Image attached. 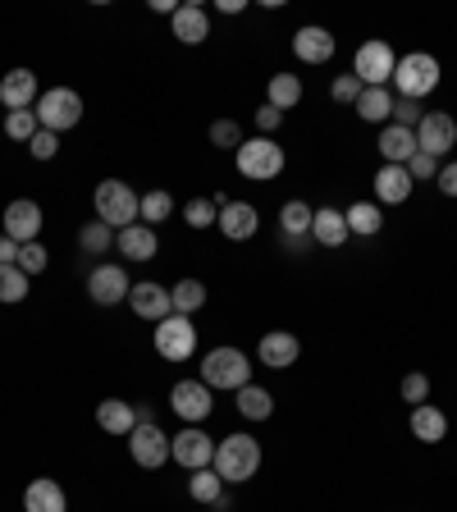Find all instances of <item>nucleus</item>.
Wrapping results in <instances>:
<instances>
[{
    "instance_id": "nucleus-45",
    "label": "nucleus",
    "mask_w": 457,
    "mask_h": 512,
    "mask_svg": "<svg viewBox=\"0 0 457 512\" xmlns=\"http://www.w3.org/2000/svg\"><path fill=\"white\" fill-rule=\"evenodd\" d=\"M28 151L37 160H51L55 151H60V133H51V128H37V133H32V142H28Z\"/></svg>"
},
{
    "instance_id": "nucleus-37",
    "label": "nucleus",
    "mask_w": 457,
    "mask_h": 512,
    "mask_svg": "<svg viewBox=\"0 0 457 512\" xmlns=\"http://www.w3.org/2000/svg\"><path fill=\"white\" fill-rule=\"evenodd\" d=\"M183 220H188L192 229H211V224L220 220V202H215V197H192V202L183 206Z\"/></svg>"
},
{
    "instance_id": "nucleus-47",
    "label": "nucleus",
    "mask_w": 457,
    "mask_h": 512,
    "mask_svg": "<svg viewBox=\"0 0 457 512\" xmlns=\"http://www.w3.org/2000/svg\"><path fill=\"white\" fill-rule=\"evenodd\" d=\"M252 124L261 128V138H270V133H275V128L284 124V110H275V106H270V101H266V106H261V110H256V115H252Z\"/></svg>"
},
{
    "instance_id": "nucleus-43",
    "label": "nucleus",
    "mask_w": 457,
    "mask_h": 512,
    "mask_svg": "<svg viewBox=\"0 0 457 512\" xmlns=\"http://www.w3.org/2000/svg\"><path fill=\"white\" fill-rule=\"evenodd\" d=\"M330 96H334V101H348V106H357V96H362V78H357V74H339L330 83Z\"/></svg>"
},
{
    "instance_id": "nucleus-50",
    "label": "nucleus",
    "mask_w": 457,
    "mask_h": 512,
    "mask_svg": "<svg viewBox=\"0 0 457 512\" xmlns=\"http://www.w3.org/2000/svg\"><path fill=\"white\" fill-rule=\"evenodd\" d=\"M215 10H220V14H243L247 0H215Z\"/></svg>"
},
{
    "instance_id": "nucleus-15",
    "label": "nucleus",
    "mask_w": 457,
    "mask_h": 512,
    "mask_svg": "<svg viewBox=\"0 0 457 512\" xmlns=\"http://www.w3.org/2000/svg\"><path fill=\"white\" fill-rule=\"evenodd\" d=\"M128 307H133V316H142V320H165V316H174V298H170V288H160L156 279H142V284H133L128 288Z\"/></svg>"
},
{
    "instance_id": "nucleus-26",
    "label": "nucleus",
    "mask_w": 457,
    "mask_h": 512,
    "mask_svg": "<svg viewBox=\"0 0 457 512\" xmlns=\"http://www.w3.org/2000/svg\"><path fill=\"white\" fill-rule=\"evenodd\" d=\"M311 238H316L320 247H343V243H348V220H343V211L320 206L316 220H311Z\"/></svg>"
},
{
    "instance_id": "nucleus-10",
    "label": "nucleus",
    "mask_w": 457,
    "mask_h": 512,
    "mask_svg": "<svg viewBox=\"0 0 457 512\" xmlns=\"http://www.w3.org/2000/svg\"><path fill=\"white\" fill-rule=\"evenodd\" d=\"M156 352L165 362H188L197 352V330H192V316H165L156 325Z\"/></svg>"
},
{
    "instance_id": "nucleus-29",
    "label": "nucleus",
    "mask_w": 457,
    "mask_h": 512,
    "mask_svg": "<svg viewBox=\"0 0 457 512\" xmlns=\"http://www.w3.org/2000/svg\"><path fill=\"white\" fill-rule=\"evenodd\" d=\"M343 220H348V234H362V238H375L384 229V215L375 202H352L343 211Z\"/></svg>"
},
{
    "instance_id": "nucleus-41",
    "label": "nucleus",
    "mask_w": 457,
    "mask_h": 512,
    "mask_svg": "<svg viewBox=\"0 0 457 512\" xmlns=\"http://www.w3.org/2000/svg\"><path fill=\"white\" fill-rule=\"evenodd\" d=\"M394 124H403V128H416L421 119H426V110H421V101H412V96H394Z\"/></svg>"
},
{
    "instance_id": "nucleus-28",
    "label": "nucleus",
    "mask_w": 457,
    "mask_h": 512,
    "mask_svg": "<svg viewBox=\"0 0 457 512\" xmlns=\"http://www.w3.org/2000/svg\"><path fill=\"white\" fill-rule=\"evenodd\" d=\"M389 115H394V92H389V87H362V96H357V119L384 124Z\"/></svg>"
},
{
    "instance_id": "nucleus-19",
    "label": "nucleus",
    "mask_w": 457,
    "mask_h": 512,
    "mask_svg": "<svg viewBox=\"0 0 457 512\" xmlns=\"http://www.w3.org/2000/svg\"><path fill=\"white\" fill-rule=\"evenodd\" d=\"M170 28L183 46H202L206 37H211V14H206L202 5H179L174 19H170Z\"/></svg>"
},
{
    "instance_id": "nucleus-38",
    "label": "nucleus",
    "mask_w": 457,
    "mask_h": 512,
    "mask_svg": "<svg viewBox=\"0 0 457 512\" xmlns=\"http://www.w3.org/2000/svg\"><path fill=\"white\" fill-rule=\"evenodd\" d=\"M28 298V275L19 266H0V302H23Z\"/></svg>"
},
{
    "instance_id": "nucleus-31",
    "label": "nucleus",
    "mask_w": 457,
    "mask_h": 512,
    "mask_svg": "<svg viewBox=\"0 0 457 512\" xmlns=\"http://www.w3.org/2000/svg\"><path fill=\"white\" fill-rule=\"evenodd\" d=\"M170 298H174V316H192V311L206 307V284L202 279H179L170 288Z\"/></svg>"
},
{
    "instance_id": "nucleus-8",
    "label": "nucleus",
    "mask_w": 457,
    "mask_h": 512,
    "mask_svg": "<svg viewBox=\"0 0 457 512\" xmlns=\"http://www.w3.org/2000/svg\"><path fill=\"white\" fill-rule=\"evenodd\" d=\"M394 64H398V55L389 42H362L357 55H352V74L362 78V87H384L394 78Z\"/></svg>"
},
{
    "instance_id": "nucleus-7",
    "label": "nucleus",
    "mask_w": 457,
    "mask_h": 512,
    "mask_svg": "<svg viewBox=\"0 0 457 512\" xmlns=\"http://www.w3.org/2000/svg\"><path fill=\"white\" fill-rule=\"evenodd\" d=\"M128 453H133L138 467L160 471L165 462H170V435H165L156 421H138V426L128 430Z\"/></svg>"
},
{
    "instance_id": "nucleus-21",
    "label": "nucleus",
    "mask_w": 457,
    "mask_h": 512,
    "mask_svg": "<svg viewBox=\"0 0 457 512\" xmlns=\"http://www.w3.org/2000/svg\"><path fill=\"white\" fill-rule=\"evenodd\" d=\"M160 252V238L151 224H128V229H119V256H128V261H156Z\"/></svg>"
},
{
    "instance_id": "nucleus-48",
    "label": "nucleus",
    "mask_w": 457,
    "mask_h": 512,
    "mask_svg": "<svg viewBox=\"0 0 457 512\" xmlns=\"http://www.w3.org/2000/svg\"><path fill=\"white\" fill-rule=\"evenodd\" d=\"M439 192L444 197H457V160H448V165H439Z\"/></svg>"
},
{
    "instance_id": "nucleus-4",
    "label": "nucleus",
    "mask_w": 457,
    "mask_h": 512,
    "mask_svg": "<svg viewBox=\"0 0 457 512\" xmlns=\"http://www.w3.org/2000/svg\"><path fill=\"white\" fill-rule=\"evenodd\" d=\"M32 110H37V124L51 128V133H69V128L83 124V96L74 87H46Z\"/></svg>"
},
{
    "instance_id": "nucleus-20",
    "label": "nucleus",
    "mask_w": 457,
    "mask_h": 512,
    "mask_svg": "<svg viewBox=\"0 0 457 512\" xmlns=\"http://www.w3.org/2000/svg\"><path fill=\"white\" fill-rule=\"evenodd\" d=\"M261 366H270V371H288V366L298 362V352H302V343H298V334H288V330H275V334H266L261 339Z\"/></svg>"
},
{
    "instance_id": "nucleus-1",
    "label": "nucleus",
    "mask_w": 457,
    "mask_h": 512,
    "mask_svg": "<svg viewBox=\"0 0 457 512\" xmlns=\"http://www.w3.org/2000/svg\"><path fill=\"white\" fill-rule=\"evenodd\" d=\"M215 476L224 480V485H243V480L256 476V467H261V444H256L252 435H229L215 444Z\"/></svg>"
},
{
    "instance_id": "nucleus-32",
    "label": "nucleus",
    "mask_w": 457,
    "mask_h": 512,
    "mask_svg": "<svg viewBox=\"0 0 457 512\" xmlns=\"http://www.w3.org/2000/svg\"><path fill=\"white\" fill-rule=\"evenodd\" d=\"M311 220H316V206H307V202H284V211H279V229L288 238H307Z\"/></svg>"
},
{
    "instance_id": "nucleus-36",
    "label": "nucleus",
    "mask_w": 457,
    "mask_h": 512,
    "mask_svg": "<svg viewBox=\"0 0 457 512\" xmlns=\"http://www.w3.org/2000/svg\"><path fill=\"white\" fill-rule=\"evenodd\" d=\"M78 247H83L87 256H106L110 247H115V229H110V224H101V220L83 224V234H78Z\"/></svg>"
},
{
    "instance_id": "nucleus-39",
    "label": "nucleus",
    "mask_w": 457,
    "mask_h": 512,
    "mask_svg": "<svg viewBox=\"0 0 457 512\" xmlns=\"http://www.w3.org/2000/svg\"><path fill=\"white\" fill-rule=\"evenodd\" d=\"M37 110H10L5 115V133H10L14 142H32V133H37Z\"/></svg>"
},
{
    "instance_id": "nucleus-5",
    "label": "nucleus",
    "mask_w": 457,
    "mask_h": 512,
    "mask_svg": "<svg viewBox=\"0 0 457 512\" xmlns=\"http://www.w3.org/2000/svg\"><path fill=\"white\" fill-rule=\"evenodd\" d=\"M234 165H238V174H243V179L270 183L288 165V156H284V147H279L275 138H252V142H243V147L234 151Z\"/></svg>"
},
{
    "instance_id": "nucleus-22",
    "label": "nucleus",
    "mask_w": 457,
    "mask_h": 512,
    "mask_svg": "<svg viewBox=\"0 0 457 512\" xmlns=\"http://www.w3.org/2000/svg\"><path fill=\"white\" fill-rule=\"evenodd\" d=\"M380 156H384V165H407V160L416 156V128L384 124L380 128Z\"/></svg>"
},
{
    "instance_id": "nucleus-40",
    "label": "nucleus",
    "mask_w": 457,
    "mask_h": 512,
    "mask_svg": "<svg viewBox=\"0 0 457 512\" xmlns=\"http://www.w3.org/2000/svg\"><path fill=\"white\" fill-rule=\"evenodd\" d=\"M46 261H51V256H46V247L42 243H23L19 247V261H14V266H19L23 270V275H42V270H46Z\"/></svg>"
},
{
    "instance_id": "nucleus-34",
    "label": "nucleus",
    "mask_w": 457,
    "mask_h": 512,
    "mask_svg": "<svg viewBox=\"0 0 457 512\" xmlns=\"http://www.w3.org/2000/svg\"><path fill=\"white\" fill-rule=\"evenodd\" d=\"M266 96H270V106L275 110H293L302 101V78L298 74H275L270 87H266Z\"/></svg>"
},
{
    "instance_id": "nucleus-6",
    "label": "nucleus",
    "mask_w": 457,
    "mask_h": 512,
    "mask_svg": "<svg viewBox=\"0 0 457 512\" xmlns=\"http://www.w3.org/2000/svg\"><path fill=\"white\" fill-rule=\"evenodd\" d=\"M389 83L398 87V96H412V101H421V96H430L439 87V60L426 51H412L403 55V60L394 64V78Z\"/></svg>"
},
{
    "instance_id": "nucleus-44",
    "label": "nucleus",
    "mask_w": 457,
    "mask_h": 512,
    "mask_svg": "<svg viewBox=\"0 0 457 512\" xmlns=\"http://www.w3.org/2000/svg\"><path fill=\"white\" fill-rule=\"evenodd\" d=\"M430 398V380L421 371H412V375H403V403H412V407H421Z\"/></svg>"
},
{
    "instance_id": "nucleus-35",
    "label": "nucleus",
    "mask_w": 457,
    "mask_h": 512,
    "mask_svg": "<svg viewBox=\"0 0 457 512\" xmlns=\"http://www.w3.org/2000/svg\"><path fill=\"white\" fill-rule=\"evenodd\" d=\"M188 494H192V503H206V508H211V503L224 494V480L215 476V467H202L188 476Z\"/></svg>"
},
{
    "instance_id": "nucleus-11",
    "label": "nucleus",
    "mask_w": 457,
    "mask_h": 512,
    "mask_svg": "<svg viewBox=\"0 0 457 512\" xmlns=\"http://www.w3.org/2000/svg\"><path fill=\"white\" fill-rule=\"evenodd\" d=\"M170 458L188 471H202L215 462V439L202 426H183L179 435H170Z\"/></svg>"
},
{
    "instance_id": "nucleus-12",
    "label": "nucleus",
    "mask_w": 457,
    "mask_h": 512,
    "mask_svg": "<svg viewBox=\"0 0 457 512\" xmlns=\"http://www.w3.org/2000/svg\"><path fill=\"white\" fill-rule=\"evenodd\" d=\"M128 288H133V279H128L124 266H115V261H101V266H92V275H87V293H92L96 307H119V302H128Z\"/></svg>"
},
{
    "instance_id": "nucleus-33",
    "label": "nucleus",
    "mask_w": 457,
    "mask_h": 512,
    "mask_svg": "<svg viewBox=\"0 0 457 512\" xmlns=\"http://www.w3.org/2000/svg\"><path fill=\"white\" fill-rule=\"evenodd\" d=\"M238 412H243L247 421H266V416L275 412V398H270L261 384H243V389H238Z\"/></svg>"
},
{
    "instance_id": "nucleus-30",
    "label": "nucleus",
    "mask_w": 457,
    "mask_h": 512,
    "mask_svg": "<svg viewBox=\"0 0 457 512\" xmlns=\"http://www.w3.org/2000/svg\"><path fill=\"white\" fill-rule=\"evenodd\" d=\"M174 215V197L165 188H151V192H142V202H138V220L142 224H151V229H160V224Z\"/></svg>"
},
{
    "instance_id": "nucleus-25",
    "label": "nucleus",
    "mask_w": 457,
    "mask_h": 512,
    "mask_svg": "<svg viewBox=\"0 0 457 512\" xmlns=\"http://www.w3.org/2000/svg\"><path fill=\"white\" fill-rule=\"evenodd\" d=\"M64 508H69V503H64V490L51 476H37L28 490H23V512H64Z\"/></svg>"
},
{
    "instance_id": "nucleus-23",
    "label": "nucleus",
    "mask_w": 457,
    "mask_h": 512,
    "mask_svg": "<svg viewBox=\"0 0 457 512\" xmlns=\"http://www.w3.org/2000/svg\"><path fill=\"white\" fill-rule=\"evenodd\" d=\"M375 197H380L384 206H403L407 197H412V174H407V165H380V174H375Z\"/></svg>"
},
{
    "instance_id": "nucleus-14",
    "label": "nucleus",
    "mask_w": 457,
    "mask_h": 512,
    "mask_svg": "<svg viewBox=\"0 0 457 512\" xmlns=\"http://www.w3.org/2000/svg\"><path fill=\"white\" fill-rule=\"evenodd\" d=\"M170 407L179 412L183 426H202L206 416L215 412L211 389H206L202 380H179V384H174V389H170Z\"/></svg>"
},
{
    "instance_id": "nucleus-51",
    "label": "nucleus",
    "mask_w": 457,
    "mask_h": 512,
    "mask_svg": "<svg viewBox=\"0 0 457 512\" xmlns=\"http://www.w3.org/2000/svg\"><path fill=\"white\" fill-rule=\"evenodd\" d=\"M151 10H156V14H170V19H174V10H179V5H174V0H151Z\"/></svg>"
},
{
    "instance_id": "nucleus-49",
    "label": "nucleus",
    "mask_w": 457,
    "mask_h": 512,
    "mask_svg": "<svg viewBox=\"0 0 457 512\" xmlns=\"http://www.w3.org/2000/svg\"><path fill=\"white\" fill-rule=\"evenodd\" d=\"M19 261V243L14 238H0V266H14Z\"/></svg>"
},
{
    "instance_id": "nucleus-42",
    "label": "nucleus",
    "mask_w": 457,
    "mask_h": 512,
    "mask_svg": "<svg viewBox=\"0 0 457 512\" xmlns=\"http://www.w3.org/2000/svg\"><path fill=\"white\" fill-rule=\"evenodd\" d=\"M211 142H215V147H224V151H229V147H243V128H238L234 124V119H215V124H211Z\"/></svg>"
},
{
    "instance_id": "nucleus-27",
    "label": "nucleus",
    "mask_w": 457,
    "mask_h": 512,
    "mask_svg": "<svg viewBox=\"0 0 457 512\" xmlns=\"http://www.w3.org/2000/svg\"><path fill=\"white\" fill-rule=\"evenodd\" d=\"M412 435L421 439V444H439V439L448 435V416L439 412L435 403H421V407H412Z\"/></svg>"
},
{
    "instance_id": "nucleus-2",
    "label": "nucleus",
    "mask_w": 457,
    "mask_h": 512,
    "mask_svg": "<svg viewBox=\"0 0 457 512\" xmlns=\"http://www.w3.org/2000/svg\"><path fill=\"white\" fill-rule=\"evenodd\" d=\"M138 202L142 197L128 188L124 179H101L96 183V197H92L96 220L110 224V229H128V224H138Z\"/></svg>"
},
{
    "instance_id": "nucleus-24",
    "label": "nucleus",
    "mask_w": 457,
    "mask_h": 512,
    "mask_svg": "<svg viewBox=\"0 0 457 512\" xmlns=\"http://www.w3.org/2000/svg\"><path fill=\"white\" fill-rule=\"evenodd\" d=\"M96 426L106 430V435L128 439V430L138 426V407L124 403V398H106V403L96 407Z\"/></svg>"
},
{
    "instance_id": "nucleus-17",
    "label": "nucleus",
    "mask_w": 457,
    "mask_h": 512,
    "mask_svg": "<svg viewBox=\"0 0 457 512\" xmlns=\"http://www.w3.org/2000/svg\"><path fill=\"white\" fill-rule=\"evenodd\" d=\"M334 32L330 28H316V23H307V28L293 32V55H298L302 64H330L334 60Z\"/></svg>"
},
{
    "instance_id": "nucleus-13",
    "label": "nucleus",
    "mask_w": 457,
    "mask_h": 512,
    "mask_svg": "<svg viewBox=\"0 0 457 512\" xmlns=\"http://www.w3.org/2000/svg\"><path fill=\"white\" fill-rule=\"evenodd\" d=\"M5 238H14V243H37L42 238V224H46V215H42V206L32 202V197H14L10 206H5Z\"/></svg>"
},
{
    "instance_id": "nucleus-46",
    "label": "nucleus",
    "mask_w": 457,
    "mask_h": 512,
    "mask_svg": "<svg viewBox=\"0 0 457 512\" xmlns=\"http://www.w3.org/2000/svg\"><path fill=\"white\" fill-rule=\"evenodd\" d=\"M407 174H412V179H439V160L426 156V151H416V156L407 160Z\"/></svg>"
},
{
    "instance_id": "nucleus-3",
    "label": "nucleus",
    "mask_w": 457,
    "mask_h": 512,
    "mask_svg": "<svg viewBox=\"0 0 457 512\" xmlns=\"http://www.w3.org/2000/svg\"><path fill=\"white\" fill-rule=\"evenodd\" d=\"M202 384L206 389H243L252 384V362H247L243 348H211L202 357Z\"/></svg>"
},
{
    "instance_id": "nucleus-16",
    "label": "nucleus",
    "mask_w": 457,
    "mask_h": 512,
    "mask_svg": "<svg viewBox=\"0 0 457 512\" xmlns=\"http://www.w3.org/2000/svg\"><path fill=\"white\" fill-rule=\"evenodd\" d=\"M220 202V234L234 238V243H247V238H256V229H261V215H256L252 202H229V197H215Z\"/></svg>"
},
{
    "instance_id": "nucleus-18",
    "label": "nucleus",
    "mask_w": 457,
    "mask_h": 512,
    "mask_svg": "<svg viewBox=\"0 0 457 512\" xmlns=\"http://www.w3.org/2000/svg\"><path fill=\"white\" fill-rule=\"evenodd\" d=\"M37 96H42V87H37L32 69H10V74L0 78V106L5 110H32Z\"/></svg>"
},
{
    "instance_id": "nucleus-9",
    "label": "nucleus",
    "mask_w": 457,
    "mask_h": 512,
    "mask_svg": "<svg viewBox=\"0 0 457 512\" xmlns=\"http://www.w3.org/2000/svg\"><path fill=\"white\" fill-rule=\"evenodd\" d=\"M457 147V119L448 110H426V119L416 124V151L444 160Z\"/></svg>"
}]
</instances>
